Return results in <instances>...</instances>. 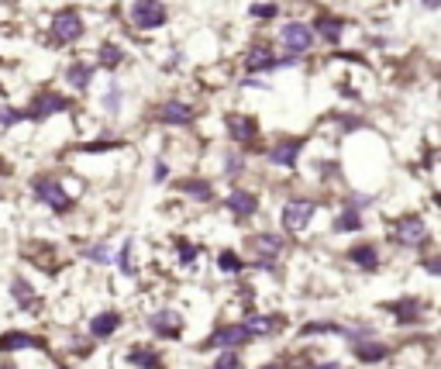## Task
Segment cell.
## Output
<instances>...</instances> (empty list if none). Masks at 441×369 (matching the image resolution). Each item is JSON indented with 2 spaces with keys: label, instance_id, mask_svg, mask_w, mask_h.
Listing matches in <instances>:
<instances>
[{
  "label": "cell",
  "instance_id": "6da1fadb",
  "mask_svg": "<svg viewBox=\"0 0 441 369\" xmlns=\"http://www.w3.org/2000/svg\"><path fill=\"white\" fill-rule=\"evenodd\" d=\"M83 35H86V21H83V14L76 7H62V11L52 14V21H48V45L66 48V45L80 41Z\"/></svg>",
  "mask_w": 441,
  "mask_h": 369
},
{
  "label": "cell",
  "instance_id": "7a4b0ae2",
  "mask_svg": "<svg viewBox=\"0 0 441 369\" xmlns=\"http://www.w3.org/2000/svg\"><path fill=\"white\" fill-rule=\"evenodd\" d=\"M128 18H131V25L138 32H156V28H162L169 21V7L162 0H131Z\"/></svg>",
  "mask_w": 441,
  "mask_h": 369
},
{
  "label": "cell",
  "instance_id": "3957f363",
  "mask_svg": "<svg viewBox=\"0 0 441 369\" xmlns=\"http://www.w3.org/2000/svg\"><path fill=\"white\" fill-rule=\"evenodd\" d=\"M280 45L286 48L290 59L307 55L311 45H314V32H311V25H304V21H286V25L280 28Z\"/></svg>",
  "mask_w": 441,
  "mask_h": 369
},
{
  "label": "cell",
  "instance_id": "277c9868",
  "mask_svg": "<svg viewBox=\"0 0 441 369\" xmlns=\"http://www.w3.org/2000/svg\"><path fill=\"white\" fill-rule=\"evenodd\" d=\"M280 66H297V59H276V52L266 45V41H255V45H248V52H245V69L248 73H269V69H280Z\"/></svg>",
  "mask_w": 441,
  "mask_h": 369
},
{
  "label": "cell",
  "instance_id": "5b68a950",
  "mask_svg": "<svg viewBox=\"0 0 441 369\" xmlns=\"http://www.w3.org/2000/svg\"><path fill=\"white\" fill-rule=\"evenodd\" d=\"M69 107V100L62 97V93H55V90H39L35 97H32V104L25 107V118L28 121H45V118H55L59 111H66Z\"/></svg>",
  "mask_w": 441,
  "mask_h": 369
},
{
  "label": "cell",
  "instance_id": "8992f818",
  "mask_svg": "<svg viewBox=\"0 0 441 369\" xmlns=\"http://www.w3.org/2000/svg\"><path fill=\"white\" fill-rule=\"evenodd\" d=\"M32 190H35V197H39L45 207H52V210H73V197L62 190V183L55 180V176H39L35 183H32Z\"/></svg>",
  "mask_w": 441,
  "mask_h": 369
},
{
  "label": "cell",
  "instance_id": "52a82bcc",
  "mask_svg": "<svg viewBox=\"0 0 441 369\" xmlns=\"http://www.w3.org/2000/svg\"><path fill=\"white\" fill-rule=\"evenodd\" d=\"M314 210H318L314 201H286V204H283V228L293 232V235H300V232L311 224Z\"/></svg>",
  "mask_w": 441,
  "mask_h": 369
},
{
  "label": "cell",
  "instance_id": "ba28073f",
  "mask_svg": "<svg viewBox=\"0 0 441 369\" xmlns=\"http://www.w3.org/2000/svg\"><path fill=\"white\" fill-rule=\"evenodd\" d=\"M424 239H428V224H424V217L407 214V217H400V221L393 224V242H400V246H421Z\"/></svg>",
  "mask_w": 441,
  "mask_h": 369
},
{
  "label": "cell",
  "instance_id": "9c48e42d",
  "mask_svg": "<svg viewBox=\"0 0 441 369\" xmlns=\"http://www.w3.org/2000/svg\"><path fill=\"white\" fill-rule=\"evenodd\" d=\"M197 118L194 114V107L186 104V100H165V104H159V111H156V121L169 124V128H183V124H190Z\"/></svg>",
  "mask_w": 441,
  "mask_h": 369
},
{
  "label": "cell",
  "instance_id": "30bf717a",
  "mask_svg": "<svg viewBox=\"0 0 441 369\" xmlns=\"http://www.w3.org/2000/svg\"><path fill=\"white\" fill-rule=\"evenodd\" d=\"M224 128H228V135H231L238 145H252V142L259 138V124H255V118H248V114H228V118H224Z\"/></svg>",
  "mask_w": 441,
  "mask_h": 369
},
{
  "label": "cell",
  "instance_id": "8fae6325",
  "mask_svg": "<svg viewBox=\"0 0 441 369\" xmlns=\"http://www.w3.org/2000/svg\"><path fill=\"white\" fill-rule=\"evenodd\" d=\"M300 149H304V142H300V138H283V142H276V145L266 152V159H269L273 166L293 169V166H297V156H300Z\"/></svg>",
  "mask_w": 441,
  "mask_h": 369
},
{
  "label": "cell",
  "instance_id": "7c38bea8",
  "mask_svg": "<svg viewBox=\"0 0 441 369\" xmlns=\"http://www.w3.org/2000/svg\"><path fill=\"white\" fill-rule=\"evenodd\" d=\"M252 335L245 331V325H224V328H217L210 338H207V345H221V349H235V345H245Z\"/></svg>",
  "mask_w": 441,
  "mask_h": 369
},
{
  "label": "cell",
  "instance_id": "4fadbf2b",
  "mask_svg": "<svg viewBox=\"0 0 441 369\" xmlns=\"http://www.w3.org/2000/svg\"><path fill=\"white\" fill-rule=\"evenodd\" d=\"M224 207H228L238 221H245V217H252V214L259 210V197L248 194V190H231V197L224 201Z\"/></svg>",
  "mask_w": 441,
  "mask_h": 369
},
{
  "label": "cell",
  "instance_id": "5bb4252c",
  "mask_svg": "<svg viewBox=\"0 0 441 369\" xmlns=\"http://www.w3.org/2000/svg\"><path fill=\"white\" fill-rule=\"evenodd\" d=\"M248 252H255V255H262V259H273V255H280L283 252V239L276 235V232L252 235V239H248Z\"/></svg>",
  "mask_w": 441,
  "mask_h": 369
},
{
  "label": "cell",
  "instance_id": "9a60e30c",
  "mask_svg": "<svg viewBox=\"0 0 441 369\" xmlns=\"http://www.w3.org/2000/svg\"><path fill=\"white\" fill-rule=\"evenodd\" d=\"M311 32H314V39H324V41H341V32H345V21L341 18H327V14H321L314 25H311Z\"/></svg>",
  "mask_w": 441,
  "mask_h": 369
},
{
  "label": "cell",
  "instance_id": "2e32d148",
  "mask_svg": "<svg viewBox=\"0 0 441 369\" xmlns=\"http://www.w3.org/2000/svg\"><path fill=\"white\" fill-rule=\"evenodd\" d=\"M45 342L35 335H25V331H7L0 335V352H14V349H41Z\"/></svg>",
  "mask_w": 441,
  "mask_h": 369
},
{
  "label": "cell",
  "instance_id": "e0dca14e",
  "mask_svg": "<svg viewBox=\"0 0 441 369\" xmlns=\"http://www.w3.org/2000/svg\"><path fill=\"white\" fill-rule=\"evenodd\" d=\"M66 83H69L73 90H86V86L93 83V62H83V59L69 62V69H66Z\"/></svg>",
  "mask_w": 441,
  "mask_h": 369
},
{
  "label": "cell",
  "instance_id": "ac0fdd59",
  "mask_svg": "<svg viewBox=\"0 0 441 369\" xmlns=\"http://www.w3.org/2000/svg\"><path fill=\"white\" fill-rule=\"evenodd\" d=\"M179 190H183V194H186V197H194V201H210V197H214V187H210V183H207V180H201V176H190V180H183V183H179Z\"/></svg>",
  "mask_w": 441,
  "mask_h": 369
},
{
  "label": "cell",
  "instance_id": "d6986e66",
  "mask_svg": "<svg viewBox=\"0 0 441 369\" xmlns=\"http://www.w3.org/2000/svg\"><path fill=\"white\" fill-rule=\"evenodd\" d=\"M97 62H100L104 69H118L121 62H124V48H121L118 41H104L100 52H97Z\"/></svg>",
  "mask_w": 441,
  "mask_h": 369
},
{
  "label": "cell",
  "instance_id": "ffe728a7",
  "mask_svg": "<svg viewBox=\"0 0 441 369\" xmlns=\"http://www.w3.org/2000/svg\"><path fill=\"white\" fill-rule=\"evenodd\" d=\"M152 328L159 331V335L179 338V331H183V321L176 318V311H165V314H156V318H152Z\"/></svg>",
  "mask_w": 441,
  "mask_h": 369
},
{
  "label": "cell",
  "instance_id": "44dd1931",
  "mask_svg": "<svg viewBox=\"0 0 441 369\" xmlns=\"http://www.w3.org/2000/svg\"><path fill=\"white\" fill-rule=\"evenodd\" d=\"M121 325V318L114 311H107V314H97L93 321H90V331H93V338H107V335H114Z\"/></svg>",
  "mask_w": 441,
  "mask_h": 369
},
{
  "label": "cell",
  "instance_id": "7402d4cb",
  "mask_svg": "<svg viewBox=\"0 0 441 369\" xmlns=\"http://www.w3.org/2000/svg\"><path fill=\"white\" fill-rule=\"evenodd\" d=\"M355 356H359L362 363H379V359H386V345L383 342H355Z\"/></svg>",
  "mask_w": 441,
  "mask_h": 369
},
{
  "label": "cell",
  "instance_id": "603a6c76",
  "mask_svg": "<svg viewBox=\"0 0 441 369\" xmlns=\"http://www.w3.org/2000/svg\"><path fill=\"white\" fill-rule=\"evenodd\" d=\"M348 259H352L355 266H362V269H376V266H379V255H376L372 246H355L348 252Z\"/></svg>",
  "mask_w": 441,
  "mask_h": 369
},
{
  "label": "cell",
  "instance_id": "cb8c5ba5",
  "mask_svg": "<svg viewBox=\"0 0 441 369\" xmlns=\"http://www.w3.org/2000/svg\"><path fill=\"white\" fill-rule=\"evenodd\" d=\"M128 363H131V366H142V369H162L159 356H156L152 349H131V352H128Z\"/></svg>",
  "mask_w": 441,
  "mask_h": 369
},
{
  "label": "cell",
  "instance_id": "d4e9b609",
  "mask_svg": "<svg viewBox=\"0 0 441 369\" xmlns=\"http://www.w3.org/2000/svg\"><path fill=\"white\" fill-rule=\"evenodd\" d=\"M359 228H362V214L355 210V207L341 210L338 221H334V232H341V235H345V232H359Z\"/></svg>",
  "mask_w": 441,
  "mask_h": 369
},
{
  "label": "cell",
  "instance_id": "484cf974",
  "mask_svg": "<svg viewBox=\"0 0 441 369\" xmlns=\"http://www.w3.org/2000/svg\"><path fill=\"white\" fill-rule=\"evenodd\" d=\"M390 311L397 314V321H414L417 314H421V300H397V304H390Z\"/></svg>",
  "mask_w": 441,
  "mask_h": 369
},
{
  "label": "cell",
  "instance_id": "4316f807",
  "mask_svg": "<svg viewBox=\"0 0 441 369\" xmlns=\"http://www.w3.org/2000/svg\"><path fill=\"white\" fill-rule=\"evenodd\" d=\"M121 100H124L121 86H118V83H111V86H107V93H104V111H107L111 118H118V114H121Z\"/></svg>",
  "mask_w": 441,
  "mask_h": 369
},
{
  "label": "cell",
  "instance_id": "83f0119b",
  "mask_svg": "<svg viewBox=\"0 0 441 369\" xmlns=\"http://www.w3.org/2000/svg\"><path fill=\"white\" fill-rule=\"evenodd\" d=\"M276 328H280L276 318H248V321H245V331H248V335H269V331H276Z\"/></svg>",
  "mask_w": 441,
  "mask_h": 369
},
{
  "label": "cell",
  "instance_id": "f1b7e54d",
  "mask_svg": "<svg viewBox=\"0 0 441 369\" xmlns=\"http://www.w3.org/2000/svg\"><path fill=\"white\" fill-rule=\"evenodd\" d=\"M248 14H252V18H259V21H273V18L280 14V4H269V0H266V4H252V7H248Z\"/></svg>",
  "mask_w": 441,
  "mask_h": 369
},
{
  "label": "cell",
  "instance_id": "f546056e",
  "mask_svg": "<svg viewBox=\"0 0 441 369\" xmlns=\"http://www.w3.org/2000/svg\"><path fill=\"white\" fill-rule=\"evenodd\" d=\"M21 121H28V118H25V111L0 104V128H14V124H21Z\"/></svg>",
  "mask_w": 441,
  "mask_h": 369
},
{
  "label": "cell",
  "instance_id": "4dcf8cb0",
  "mask_svg": "<svg viewBox=\"0 0 441 369\" xmlns=\"http://www.w3.org/2000/svg\"><path fill=\"white\" fill-rule=\"evenodd\" d=\"M83 255H90L93 262H111V248H107V246H90V248H83Z\"/></svg>",
  "mask_w": 441,
  "mask_h": 369
},
{
  "label": "cell",
  "instance_id": "1f68e13d",
  "mask_svg": "<svg viewBox=\"0 0 441 369\" xmlns=\"http://www.w3.org/2000/svg\"><path fill=\"white\" fill-rule=\"evenodd\" d=\"M217 266L224 269V273H238L241 269V262L235 259V252H221V259H217Z\"/></svg>",
  "mask_w": 441,
  "mask_h": 369
},
{
  "label": "cell",
  "instance_id": "d6a6232c",
  "mask_svg": "<svg viewBox=\"0 0 441 369\" xmlns=\"http://www.w3.org/2000/svg\"><path fill=\"white\" fill-rule=\"evenodd\" d=\"M14 297H18L25 307H28V304H35V293H32V287H25L21 280H14Z\"/></svg>",
  "mask_w": 441,
  "mask_h": 369
},
{
  "label": "cell",
  "instance_id": "836d02e7",
  "mask_svg": "<svg viewBox=\"0 0 441 369\" xmlns=\"http://www.w3.org/2000/svg\"><path fill=\"white\" fill-rule=\"evenodd\" d=\"M224 166H228V176H238L241 169H245V159H241L238 152H228V156H224Z\"/></svg>",
  "mask_w": 441,
  "mask_h": 369
},
{
  "label": "cell",
  "instance_id": "e575fe53",
  "mask_svg": "<svg viewBox=\"0 0 441 369\" xmlns=\"http://www.w3.org/2000/svg\"><path fill=\"white\" fill-rule=\"evenodd\" d=\"M214 369H241V359L238 356H217V363H214Z\"/></svg>",
  "mask_w": 441,
  "mask_h": 369
},
{
  "label": "cell",
  "instance_id": "d590c367",
  "mask_svg": "<svg viewBox=\"0 0 441 369\" xmlns=\"http://www.w3.org/2000/svg\"><path fill=\"white\" fill-rule=\"evenodd\" d=\"M176 248H179V259H183V262H194V259H197V248L190 246V242H183V239H179Z\"/></svg>",
  "mask_w": 441,
  "mask_h": 369
},
{
  "label": "cell",
  "instance_id": "8d00e7d4",
  "mask_svg": "<svg viewBox=\"0 0 441 369\" xmlns=\"http://www.w3.org/2000/svg\"><path fill=\"white\" fill-rule=\"evenodd\" d=\"M128 255H131V242H124V248H121V255H118V266L124 273H131V259Z\"/></svg>",
  "mask_w": 441,
  "mask_h": 369
},
{
  "label": "cell",
  "instance_id": "74e56055",
  "mask_svg": "<svg viewBox=\"0 0 441 369\" xmlns=\"http://www.w3.org/2000/svg\"><path fill=\"white\" fill-rule=\"evenodd\" d=\"M165 176H169V166H165V163L159 159V163H156V173H152V180H156V183H162Z\"/></svg>",
  "mask_w": 441,
  "mask_h": 369
},
{
  "label": "cell",
  "instance_id": "f35d334b",
  "mask_svg": "<svg viewBox=\"0 0 441 369\" xmlns=\"http://www.w3.org/2000/svg\"><path fill=\"white\" fill-rule=\"evenodd\" d=\"M421 4H424L428 11H438V4H441V0H421Z\"/></svg>",
  "mask_w": 441,
  "mask_h": 369
},
{
  "label": "cell",
  "instance_id": "ab89813d",
  "mask_svg": "<svg viewBox=\"0 0 441 369\" xmlns=\"http://www.w3.org/2000/svg\"><path fill=\"white\" fill-rule=\"evenodd\" d=\"M262 369H283V366H276V363H269V366H262Z\"/></svg>",
  "mask_w": 441,
  "mask_h": 369
}]
</instances>
